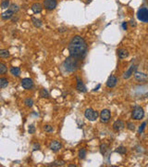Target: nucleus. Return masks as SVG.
<instances>
[{
  "instance_id": "obj_26",
  "label": "nucleus",
  "mask_w": 148,
  "mask_h": 167,
  "mask_svg": "<svg viewBox=\"0 0 148 167\" xmlns=\"http://www.w3.org/2000/svg\"><path fill=\"white\" fill-rule=\"evenodd\" d=\"M9 9L12 10L14 13H17L18 11H19V7H18V5H16V4H11L10 7H9Z\"/></svg>"
},
{
  "instance_id": "obj_30",
  "label": "nucleus",
  "mask_w": 148,
  "mask_h": 167,
  "mask_svg": "<svg viewBox=\"0 0 148 167\" xmlns=\"http://www.w3.org/2000/svg\"><path fill=\"white\" fill-rule=\"evenodd\" d=\"M106 148H107V145L106 144H102L100 146V151H101L102 154H105V153H106Z\"/></svg>"
},
{
  "instance_id": "obj_18",
  "label": "nucleus",
  "mask_w": 148,
  "mask_h": 167,
  "mask_svg": "<svg viewBox=\"0 0 148 167\" xmlns=\"http://www.w3.org/2000/svg\"><path fill=\"white\" fill-rule=\"evenodd\" d=\"M10 72L12 75H14V76H20V74H21V69L19 68V67H12L10 69Z\"/></svg>"
},
{
  "instance_id": "obj_39",
  "label": "nucleus",
  "mask_w": 148,
  "mask_h": 167,
  "mask_svg": "<svg viewBox=\"0 0 148 167\" xmlns=\"http://www.w3.org/2000/svg\"><path fill=\"white\" fill-rule=\"evenodd\" d=\"M100 86H101V85H98V86H96V87L94 89V91H96V90H98V88H99Z\"/></svg>"
},
{
  "instance_id": "obj_7",
  "label": "nucleus",
  "mask_w": 148,
  "mask_h": 167,
  "mask_svg": "<svg viewBox=\"0 0 148 167\" xmlns=\"http://www.w3.org/2000/svg\"><path fill=\"white\" fill-rule=\"evenodd\" d=\"M57 0H44V7L47 10H53L57 8Z\"/></svg>"
},
{
  "instance_id": "obj_25",
  "label": "nucleus",
  "mask_w": 148,
  "mask_h": 167,
  "mask_svg": "<svg viewBox=\"0 0 148 167\" xmlns=\"http://www.w3.org/2000/svg\"><path fill=\"white\" fill-rule=\"evenodd\" d=\"M85 157H86V150H85L84 149H80V151H79V158L82 159V160H83V159H85Z\"/></svg>"
},
{
  "instance_id": "obj_21",
  "label": "nucleus",
  "mask_w": 148,
  "mask_h": 167,
  "mask_svg": "<svg viewBox=\"0 0 148 167\" xmlns=\"http://www.w3.org/2000/svg\"><path fill=\"white\" fill-rule=\"evenodd\" d=\"M39 95H40V97H41V98H45V99L49 98V93H48V91H47L46 89H44V88H43V89L40 90Z\"/></svg>"
},
{
  "instance_id": "obj_36",
  "label": "nucleus",
  "mask_w": 148,
  "mask_h": 167,
  "mask_svg": "<svg viewBox=\"0 0 148 167\" xmlns=\"http://www.w3.org/2000/svg\"><path fill=\"white\" fill-rule=\"evenodd\" d=\"M130 25H131V27H135V26H136V22H135V21L131 20V21H130Z\"/></svg>"
},
{
  "instance_id": "obj_9",
  "label": "nucleus",
  "mask_w": 148,
  "mask_h": 167,
  "mask_svg": "<svg viewBox=\"0 0 148 167\" xmlns=\"http://www.w3.org/2000/svg\"><path fill=\"white\" fill-rule=\"evenodd\" d=\"M117 83H118V78L114 75H111V76H109V78L106 81V86L109 87V88H113V87L116 86Z\"/></svg>"
},
{
  "instance_id": "obj_16",
  "label": "nucleus",
  "mask_w": 148,
  "mask_h": 167,
  "mask_svg": "<svg viewBox=\"0 0 148 167\" xmlns=\"http://www.w3.org/2000/svg\"><path fill=\"white\" fill-rule=\"evenodd\" d=\"M42 9H43L42 5L39 4V3H34L32 6V10L33 11V13H35V14L40 13V12L42 11Z\"/></svg>"
},
{
  "instance_id": "obj_10",
  "label": "nucleus",
  "mask_w": 148,
  "mask_h": 167,
  "mask_svg": "<svg viewBox=\"0 0 148 167\" xmlns=\"http://www.w3.org/2000/svg\"><path fill=\"white\" fill-rule=\"evenodd\" d=\"M134 77H135V79H136L137 81H139V82H144V81L147 80L148 76L145 73H144V72H134Z\"/></svg>"
},
{
  "instance_id": "obj_17",
  "label": "nucleus",
  "mask_w": 148,
  "mask_h": 167,
  "mask_svg": "<svg viewBox=\"0 0 148 167\" xmlns=\"http://www.w3.org/2000/svg\"><path fill=\"white\" fill-rule=\"evenodd\" d=\"M118 56L119 59H125L129 56V52L124 48H120L118 50Z\"/></svg>"
},
{
  "instance_id": "obj_33",
  "label": "nucleus",
  "mask_w": 148,
  "mask_h": 167,
  "mask_svg": "<svg viewBox=\"0 0 148 167\" xmlns=\"http://www.w3.org/2000/svg\"><path fill=\"white\" fill-rule=\"evenodd\" d=\"M145 125H146V122H143L142 123V125L139 127V134H142L144 132V128H145Z\"/></svg>"
},
{
  "instance_id": "obj_31",
  "label": "nucleus",
  "mask_w": 148,
  "mask_h": 167,
  "mask_svg": "<svg viewBox=\"0 0 148 167\" xmlns=\"http://www.w3.org/2000/svg\"><path fill=\"white\" fill-rule=\"evenodd\" d=\"M127 128L131 131H134L135 130V125L132 122H128L127 123Z\"/></svg>"
},
{
  "instance_id": "obj_8",
  "label": "nucleus",
  "mask_w": 148,
  "mask_h": 167,
  "mask_svg": "<svg viewBox=\"0 0 148 167\" xmlns=\"http://www.w3.org/2000/svg\"><path fill=\"white\" fill-rule=\"evenodd\" d=\"M21 86L24 89L30 90L33 87V82L30 78H24V79L21 80Z\"/></svg>"
},
{
  "instance_id": "obj_2",
  "label": "nucleus",
  "mask_w": 148,
  "mask_h": 167,
  "mask_svg": "<svg viewBox=\"0 0 148 167\" xmlns=\"http://www.w3.org/2000/svg\"><path fill=\"white\" fill-rule=\"evenodd\" d=\"M78 68H79V60L70 56L67 58L63 62V69L65 72H72L74 71H76Z\"/></svg>"
},
{
  "instance_id": "obj_15",
  "label": "nucleus",
  "mask_w": 148,
  "mask_h": 167,
  "mask_svg": "<svg viewBox=\"0 0 148 167\" xmlns=\"http://www.w3.org/2000/svg\"><path fill=\"white\" fill-rule=\"evenodd\" d=\"M61 148H62V145L60 144L58 141H52L51 144H50V149L53 151H58Z\"/></svg>"
},
{
  "instance_id": "obj_35",
  "label": "nucleus",
  "mask_w": 148,
  "mask_h": 167,
  "mask_svg": "<svg viewBox=\"0 0 148 167\" xmlns=\"http://www.w3.org/2000/svg\"><path fill=\"white\" fill-rule=\"evenodd\" d=\"M121 26H122V28H123V30H127V28H128V22H122V24H121Z\"/></svg>"
},
{
  "instance_id": "obj_28",
  "label": "nucleus",
  "mask_w": 148,
  "mask_h": 167,
  "mask_svg": "<svg viewBox=\"0 0 148 167\" xmlns=\"http://www.w3.org/2000/svg\"><path fill=\"white\" fill-rule=\"evenodd\" d=\"M64 164H65L64 161H56V162H54L51 165L52 166H62Z\"/></svg>"
},
{
  "instance_id": "obj_38",
  "label": "nucleus",
  "mask_w": 148,
  "mask_h": 167,
  "mask_svg": "<svg viewBox=\"0 0 148 167\" xmlns=\"http://www.w3.org/2000/svg\"><path fill=\"white\" fill-rule=\"evenodd\" d=\"M66 30H67V28H59V29H58V32H59V33H63Z\"/></svg>"
},
{
  "instance_id": "obj_11",
  "label": "nucleus",
  "mask_w": 148,
  "mask_h": 167,
  "mask_svg": "<svg viewBox=\"0 0 148 167\" xmlns=\"http://www.w3.org/2000/svg\"><path fill=\"white\" fill-rule=\"evenodd\" d=\"M136 69H137V66H136V65H132V66H131L130 67V69L128 70L125 73H124L123 78H124V79H129V78L133 74V72L136 71Z\"/></svg>"
},
{
  "instance_id": "obj_29",
  "label": "nucleus",
  "mask_w": 148,
  "mask_h": 167,
  "mask_svg": "<svg viewBox=\"0 0 148 167\" xmlns=\"http://www.w3.org/2000/svg\"><path fill=\"white\" fill-rule=\"evenodd\" d=\"M7 72V67L4 63H0V74H4Z\"/></svg>"
},
{
  "instance_id": "obj_34",
  "label": "nucleus",
  "mask_w": 148,
  "mask_h": 167,
  "mask_svg": "<svg viewBox=\"0 0 148 167\" xmlns=\"http://www.w3.org/2000/svg\"><path fill=\"white\" fill-rule=\"evenodd\" d=\"M53 127L50 126V125H45L44 126V131L45 132H53Z\"/></svg>"
},
{
  "instance_id": "obj_4",
  "label": "nucleus",
  "mask_w": 148,
  "mask_h": 167,
  "mask_svg": "<svg viewBox=\"0 0 148 167\" xmlns=\"http://www.w3.org/2000/svg\"><path fill=\"white\" fill-rule=\"evenodd\" d=\"M84 116L85 118L88 119L89 121L94 122L98 118V112L95 111V110H93V109H91V108H89V109H86V111H84Z\"/></svg>"
},
{
  "instance_id": "obj_19",
  "label": "nucleus",
  "mask_w": 148,
  "mask_h": 167,
  "mask_svg": "<svg viewBox=\"0 0 148 167\" xmlns=\"http://www.w3.org/2000/svg\"><path fill=\"white\" fill-rule=\"evenodd\" d=\"M32 22L33 24V26L36 27V28H40L43 24L42 22L39 19H36V18H32Z\"/></svg>"
},
{
  "instance_id": "obj_27",
  "label": "nucleus",
  "mask_w": 148,
  "mask_h": 167,
  "mask_svg": "<svg viewBox=\"0 0 148 167\" xmlns=\"http://www.w3.org/2000/svg\"><path fill=\"white\" fill-rule=\"evenodd\" d=\"M24 104H25L27 107L31 108L32 105H33V100H32V99H26L25 101H24Z\"/></svg>"
},
{
  "instance_id": "obj_20",
  "label": "nucleus",
  "mask_w": 148,
  "mask_h": 167,
  "mask_svg": "<svg viewBox=\"0 0 148 167\" xmlns=\"http://www.w3.org/2000/svg\"><path fill=\"white\" fill-rule=\"evenodd\" d=\"M8 85H9V81H8L7 78H4V77L0 78V87H1V88L7 87Z\"/></svg>"
},
{
  "instance_id": "obj_1",
  "label": "nucleus",
  "mask_w": 148,
  "mask_h": 167,
  "mask_svg": "<svg viewBox=\"0 0 148 167\" xmlns=\"http://www.w3.org/2000/svg\"><path fill=\"white\" fill-rule=\"evenodd\" d=\"M68 49L70 57L78 60H83L87 52V45L82 36L75 35L70 41Z\"/></svg>"
},
{
  "instance_id": "obj_37",
  "label": "nucleus",
  "mask_w": 148,
  "mask_h": 167,
  "mask_svg": "<svg viewBox=\"0 0 148 167\" xmlns=\"http://www.w3.org/2000/svg\"><path fill=\"white\" fill-rule=\"evenodd\" d=\"M39 148H40V145H39V144L35 143V144L33 145V149H34V150H36V149H39Z\"/></svg>"
},
{
  "instance_id": "obj_6",
  "label": "nucleus",
  "mask_w": 148,
  "mask_h": 167,
  "mask_svg": "<svg viewBox=\"0 0 148 167\" xmlns=\"http://www.w3.org/2000/svg\"><path fill=\"white\" fill-rule=\"evenodd\" d=\"M110 117H111V112L107 109L103 110L101 111V113H100V121H101V122H104V123L107 122L110 120Z\"/></svg>"
},
{
  "instance_id": "obj_3",
  "label": "nucleus",
  "mask_w": 148,
  "mask_h": 167,
  "mask_svg": "<svg viewBox=\"0 0 148 167\" xmlns=\"http://www.w3.org/2000/svg\"><path fill=\"white\" fill-rule=\"evenodd\" d=\"M137 19L142 22L147 23L148 22V9L147 8H141L137 11Z\"/></svg>"
},
{
  "instance_id": "obj_14",
  "label": "nucleus",
  "mask_w": 148,
  "mask_h": 167,
  "mask_svg": "<svg viewBox=\"0 0 148 167\" xmlns=\"http://www.w3.org/2000/svg\"><path fill=\"white\" fill-rule=\"evenodd\" d=\"M13 14H14V12L12 10H10V9H9V10L5 11V12H3V13L1 14V18H2L3 20L7 21V20H9V19L12 18Z\"/></svg>"
},
{
  "instance_id": "obj_23",
  "label": "nucleus",
  "mask_w": 148,
  "mask_h": 167,
  "mask_svg": "<svg viewBox=\"0 0 148 167\" xmlns=\"http://www.w3.org/2000/svg\"><path fill=\"white\" fill-rule=\"evenodd\" d=\"M10 7V5H9V0H3L2 2H1V8L3 9H8V8H9Z\"/></svg>"
},
{
  "instance_id": "obj_5",
  "label": "nucleus",
  "mask_w": 148,
  "mask_h": 167,
  "mask_svg": "<svg viewBox=\"0 0 148 167\" xmlns=\"http://www.w3.org/2000/svg\"><path fill=\"white\" fill-rule=\"evenodd\" d=\"M144 116V111L143 108H141V107H136V108H134V110L132 111V114H131L132 119L139 121V120L143 119Z\"/></svg>"
},
{
  "instance_id": "obj_22",
  "label": "nucleus",
  "mask_w": 148,
  "mask_h": 167,
  "mask_svg": "<svg viewBox=\"0 0 148 167\" xmlns=\"http://www.w3.org/2000/svg\"><path fill=\"white\" fill-rule=\"evenodd\" d=\"M116 151L118 153H119V154H125L126 152H127V149L125 148V147H123V146H120V147H118V149H116Z\"/></svg>"
},
{
  "instance_id": "obj_32",
  "label": "nucleus",
  "mask_w": 148,
  "mask_h": 167,
  "mask_svg": "<svg viewBox=\"0 0 148 167\" xmlns=\"http://www.w3.org/2000/svg\"><path fill=\"white\" fill-rule=\"evenodd\" d=\"M28 132H29V134L35 133V126H34L33 124H31V125L29 126V128H28Z\"/></svg>"
},
{
  "instance_id": "obj_13",
  "label": "nucleus",
  "mask_w": 148,
  "mask_h": 167,
  "mask_svg": "<svg viewBox=\"0 0 148 167\" xmlns=\"http://www.w3.org/2000/svg\"><path fill=\"white\" fill-rule=\"evenodd\" d=\"M76 79H77V86H76L77 89H78L79 91L83 92V93L86 92V87H85L84 84L83 83V81H82L79 77H77Z\"/></svg>"
},
{
  "instance_id": "obj_12",
  "label": "nucleus",
  "mask_w": 148,
  "mask_h": 167,
  "mask_svg": "<svg viewBox=\"0 0 148 167\" xmlns=\"http://www.w3.org/2000/svg\"><path fill=\"white\" fill-rule=\"evenodd\" d=\"M125 126L124 122H122L121 120H118V121H116V122L113 123V129L115 131H120L121 129H123Z\"/></svg>"
},
{
  "instance_id": "obj_24",
  "label": "nucleus",
  "mask_w": 148,
  "mask_h": 167,
  "mask_svg": "<svg viewBox=\"0 0 148 167\" xmlns=\"http://www.w3.org/2000/svg\"><path fill=\"white\" fill-rule=\"evenodd\" d=\"M0 57L1 58H8L9 57V51L7 49H1L0 50Z\"/></svg>"
}]
</instances>
